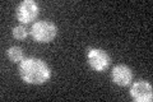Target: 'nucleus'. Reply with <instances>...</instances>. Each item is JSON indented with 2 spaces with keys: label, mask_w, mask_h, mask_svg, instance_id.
I'll return each instance as SVG.
<instances>
[{
  "label": "nucleus",
  "mask_w": 153,
  "mask_h": 102,
  "mask_svg": "<svg viewBox=\"0 0 153 102\" xmlns=\"http://www.w3.org/2000/svg\"><path fill=\"white\" fill-rule=\"evenodd\" d=\"M87 61L88 65L96 71H105L111 64V57L102 48L89 47L87 50Z\"/></svg>",
  "instance_id": "20e7f679"
},
{
  "label": "nucleus",
  "mask_w": 153,
  "mask_h": 102,
  "mask_svg": "<svg viewBox=\"0 0 153 102\" xmlns=\"http://www.w3.org/2000/svg\"><path fill=\"white\" fill-rule=\"evenodd\" d=\"M7 56L8 59L12 63H16V64H19L23 59H25V54H23V50L18 46H12L7 50Z\"/></svg>",
  "instance_id": "0eeeda50"
},
{
  "label": "nucleus",
  "mask_w": 153,
  "mask_h": 102,
  "mask_svg": "<svg viewBox=\"0 0 153 102\" xmlns=\"http://www.w3.org/2000/svg\"><path fill=\"white\" fill-rule=\"evenodd\" d=\"M30 35L38 43H49L57 36V27L51 21H38L32 24Z\"/></svg>",
  "instance_id": "f03ea898"
},
{
  "label": "nucleus",
  "mask_w": 153,
  "mask_h": 102,
  "mask_svg": "<svg viewBox=\"0 0 153 102\" xmlns=\"http://www.w3.org/2000/svg\"><path fill=\"white\" fill-rule=\"evenodd\" d=\"M19 77L27 84L41 86L51 78L49 65L38 57H25L18 66Z\"/></svg>",
  "instance_id": "f257e3e1"
},
{
  "label": "nucleus",
  "mask_w": 153,
  "mask_h": 102,
  "mask_svg": "<svg viewBox=\"0 0 153 102\" xmlns=\"http://www.w3.org/2000/svg\"><path fill=\"white\" fill-rule=\"evenodd\" d=\"M12 33H13V37L16 38V40H25V38L30 35V31H28L23 24H19V26L13 28Z\"/></svg>",
  "instance_id": "6e6552de"
},
{
  "label": "nucleus",
  "mask_w": 153,
  "mask_h": 102,
  "mask_svg": "<svg viewBox=\"0 0 153 102\" xmlns=\"http://www.w3.org/2000/svg\"><path fill=\"white\" fill-rule=\"evenodd\" d=\"M111 78L114 83L117 84L119 87H128L131 84L133 71L128 65L119 64L116 66H114V69L111 71Z\"/></svg>",
  "instance_id": "423d86ee"
},
{
  "label": "nucleus",
  "mask_w": 153,
  "mask_h": 102,
  "mask_svg": "<svg viewBox=\"0 0 153 102\" xmlns=\"http://www.w3.org/2000/svg\"><path fill=\"white\" fill-rule=\"evenodd\" d=\"M129 95L135 102H151L153 100V88L152 84L146 80L134 82L130 86Z\"/></svg>",
  "instance_id": "39448f33"
},
{
  "label": "nucleus",
  "mask_w": 153,
  "mask_h": 102,
  "mask_svg": "<svg viewBox=\"0 0 153 102\" xmlns=\"http://www.w3.org/2000/svg\"><path fill=\"white\" fill-rule=\"evenodd\" d=\"M40 13L38 4L33 0H23L18 4L16 9V18L19 23L22 24H30L33 21H36Z\"/></svg>",
  "instance_id": "7ed1b4c3"
}]
</instances>
